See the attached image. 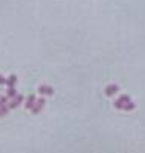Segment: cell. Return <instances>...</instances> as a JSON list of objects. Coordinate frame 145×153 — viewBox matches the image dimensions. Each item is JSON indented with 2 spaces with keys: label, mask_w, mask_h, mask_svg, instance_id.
I'll list each match as a JSON object with an SVG mask.
<instances>
[{
  "label": "cell",
  "mask_w": 145,
  "mask_h": 153,
  "mask_svg": "<svg viewBox=\"0 0 145 153\" xmlns=\"http://www.w3.org/2000/svg\"><path fill=\"white\" fill-rule=\"evenodd\" d=\"M16 83H17V76L16 75H9V78L6 80V86H8V98H14L16 94Z\"/></svg>",
  "instance_id": "cell-1"
},
{
  "label": "cell",
  "mask_w": 145,
  "mask_h": 153,
  "mask_svg": "<svg viewBox=\"0 0 145 153\" xmlns=\"http://www.w3.org/2000/svg\"><path fill=\"white\" fill-rule=\"evenodd\" d=\"M130 101H131V98H130L128 95H121L119 98L115 101V107H116V109H124V106H125L127 103H130Z\"/></svg>",
  "instance_id": "cell-2"
},
{
  "label": "cell",
  "mask_w": 145,
  "mask_h": 153,
  "mask_svg": "<svg viewBox=\"0 0 145 153\" xmlns=\"http://www.w3.org/2000/svg\"><path fill=\"white\" fill-rule=\"evenodd\" d=\"M44 104H46V100H44V98H40V100H37L35 106L32 107V113H40V112H41V109L44 107Z\"/></svg>",
  "instance_id": "cell-3"
},
{
  "label": "cell",
  "mask_w": 145,
  "mask_h": 153,
  "mask_svg": "<svg viewBox=\"0 0 145 153\" xmlns=\"http://www.w3.org/2000/svg\"><path fill=\"white\" fill-rule=\"evenodd\" d=\"M21 101H23V97H21V95H16L8 106H9V109H16L17 106H20V104H21Z\"/></svg>",
  "instance_id": "cell-4"
},
{
  "label": "cell",
  "mask_w": 145,
  "mask_h": 153,
  "mask_svg": "<svg viewBox=\"0 0 145 153\" xmlns=\"http://www.w3.org/2000/svg\"><path fill=\"white\" fill-rule=\"evenodd\" d=\"M38 92H40L41 95H52V94H54V89H52L50 86H46V84H43V86H40V87H38Z\"/></svg>",
  "instance_id": "cell-5"
},
{
  "label": "cell",
  "mask_w": 145,
  "mask_h": 153,
  "mask_svg": "<svg viewBox=\"0 0 145 153\" xmlns=\"http://www.w3.org/2000/svg\"><path fill=\"white\" fill-rule=\"evenodd\" d=\"M118 91H119V87H118L116 84H109L107 89H105V95H107V97H112V95H115Z\"/></svg>",
  "instance_id": "cell-6"
},
{
  "label": "cell",
  "mask_w": 145,
  "mask_h": 153,
  "mask_svg": "<svg viewBox=\"0 0 145 153\" xmlns=\"http://www.w3.org/2000/svg\"><path fill=\"white\" fill-rule=\"evenodd\" d=\"M35 103H37L35 95H29V97H28V100L24 101V106H26V109H32V107L35 106Z\"/></svg>",
  "instance_id": "cell-7"
},
{
  "label": "cell",
  "mask_w": 145,
  "mask_h": 153,
  "mask_svg": "<svg viewBox=\"0 0 145 153\" xmlns=\"http://www.w3.org/2000/svg\"><path fill=\"white\" fill-rule=\"evenodd\" d=\"M8 110H9V106H2V107H0V117H3V115H6L8 113Z\"/></svg>",
  "instance_id": "cell-8"
},
{
  "label": "cell",
  "mask_w": 145,
  "mask_h": 153,
  "mask_svg": "<svg viewBox=\"0 0 145 153\" xmlns=\"http://www.w3.org/2000/svg\"><path fill=\"white\" fill-rule=\"evenodd\" d=\"M133 109H135V103H131V101L124 106V110H133Z\"/></svg>",
  "instance_id": "cell-9"
},
{
  "label": "cell",
  "mask_w": 145,
  "mask_h": 153,
  "mask_svg": "<svg viewBox=\"0 0 145 153\" xmlns=\"http://www.w3.org/2000/svg\"><path fill=\"white\" fill-rule=\"evenodd\" d=\"M6 103H8V95H6V97H0V107L5 106Z\"/></svg>",
  "instance_id": "cell-10"
},
{
  "label": "cell",
  "mask_w": 145,
  "mask_h": 153,
  "mask_svg": "<svg viewBox=\"0 0 145 153\" xmlns=\"http://www.w3.org/2000/svg\"><path fill=\"white\" fill-rule=\"evenodd\" d=\"M0 84H6V78H3V76H2V74H0Z\"/></svg>",
  "instance_id": "cell-11"
}]
</instances>
